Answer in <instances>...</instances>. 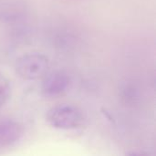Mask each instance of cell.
I'll return each mask as SVG.
<instances>
[{"label":"cell","mask_w":156,"mask_h":156,"mask_svg":"<svg viewBox=\"0 0 156 156\" xmlns=\"http://www.w3.org/2000/svg\"><path fill=\"white\" fill-rule=\"evenodd\" d=\"M49 69V60L42 53L32 52L21 56L16 62V73L24 80H35L43 78Z\"/></svg>","instance_id":"1"},{"label":"cell","mask_w":156,"mask_h":156,"mask_svg":"<svg viewBox=\"0 0 156 156\" xmlns=\"http://www.w3.org/2000/svg\"><path fill=\"white\" fill-rule=\"evenodd\" d=\"M47 121L56 129L73 130L81 125L83 116L77 107L62 104L55 106L48 112Z\"/></svg>","instance_id":"2"},{"label":"cell","mask_w":156,"mask_h":156,"mask_svg":"<svg viewBox=\"0 0 156 156\" xmlns=\"http://www.w3.org/2000/svg\"><path fill=\"white\" fill-rule=\"evenodd\" d=\"M70 78L64 71H54L44 76L41 91L46 97H58L64 94L69 88Z\"/></svg>","instance_id":"3"},{"label":"cell","mask_w":156,"mask_h":156,"mask_svg":"<svg viewBox=\"0 0 156 156\" xmlns=\"http://www.w3.org/2000/svg\"><path fill=\"white\" fill-rule=\"evenodd\" d=\"M22 126L12 120L0 121V148L16 143L22 136Z\"/></svg>","instance_id":"4"},{"label":"cell","mask_w":156,"mask_h":156,"mask_svg":"<svg viewBox=\"0 0 156 156\" xmlns=\"http://www.w3.org/2000/svg\"><path fill=\"white\" fill-rule=\"evenodd\" d=\"M11 94V86L9 80L0 73V108H2L8 101Z\"/></svg>","instance_id":"5"}]
</instances>
